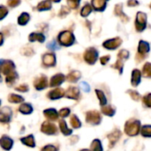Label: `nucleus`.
I'll return each instance as SVG.
<instances>
[{"mask_svg":"<svg viewBox=\"0 0 151 151\" xmlns=\"http://www.w3.org/2000/svg\"><path fill=\"white\" fill-rule=\"evenodd\" d=\"M141 131V122L137 119H130L125 125V132L128 136H136Z\"/></svg>","mask_w":151,"mask_h":151,"instance_id":"obj_1","label":"nucleus"},{"mask_svg":"<svg viewBox=\"0 0 151 151\" xmlns=\"http://www.w3.org/2000/svg\"><path fill=\"white\" fill-rule=\"evenodd\" d=\"M58 40L61 45L68 47L73 44V42H75V37L73 34L70 31H62L58 35Z\"/></svg>","mask_w":151,"mask_h":151,"instance_id":"obj_2","label":"nucleus"},{"mask_svg":"<svg viewBox=\"0 0 151 151\" xmlns=\"http://www.w3.org/2000/svg\"><path fill=\"white\" fill-rule=\"evenodd\" d=\"M147 26V14L139 12L136 14V19H135V28L138 32H142Z\"/></svg>","mask_w":151,"mask_h":151,"instance_id":"obj_3","label":"nucleus"},{"mask_svg":"<svg viewBox=\"0 0 151 151\" xmlns=\"http://www.w3.org/2000/svg\"><path fill=\"white\" fill-rule=\"evenodd\" d=\"M98 58V51L96 49L91 47L88 48L84 53V59L89 65H94Z\"/></svg>","mask_w":151,"mask_h":151,"instance_id":"obj_4","label":"nucleus"},{"mask_svg":"<svg viewBox=\"0 0 151 151\" xmlns=\"http://www.w3.org/2000/svg\"><path fill=\"white\" fill-rule=\"evenodd\" d=\"M101 120V115L96 111H89L86 113V121L91 125H99Z\"/></svg>","mask_w":151,"mask_h":151,"instance_id":"obj_5","label":"nucleus"},{"mask_svg":"<svg viewBox=\"0 0 151 151\" xmlns=\"http://www.w3.org/2000/svg\"><path fill=\"white\" fill-rule=\"evenodd\" d=\"M15 65L11 60H0V72L4 74H8L11 72L14 71ZM0 81H1V76H0Z\"/></svg>","mask_w":151,"mask_h":151,"instance_id":"obj_6","label":"nucleus"},{"mask_svg":"<svg viewBox=\"0 0 151 151\" xmlns=\"http://www.w3.org/2000/svg\"><path fill=\"white\" fill-rule=\"evenodd\" d=\"M122 43V40L120 37H115V38H112V39H109V40H106L104 43H103V46L107 49V50H116L117 48H119Z\"/></svg>","mask_w":151,"mask_h":151,"instance_id":"obj_7","label":"nucleus"},{"mask_svg":"<svg viewBox=\"0 0 151 151\" xmlns=\"http://www.w3.org/2000/svg\"><path fill=\"white\" fill-rule=\"evenodd\" d=\"M41 131L46 134H49V135H52V134H58V130H57V127L54 124L50 123V122H43L42 127H41Z\"/></svg>","mask_w":151,"mask_h":151,"instance_id":"obj_8","label":"nucleus"},{"mask_svg":"<svg viewBox=\"0 0 151 151\" xmlns=\"http://www.w3.org/2000/svg\"><path fill=\"white\" fill-rule=\"evenodd\" d=\"M12 118V110L9 107H4L0 110V122L8 123Z\"/></svg>","mask_w":151,"mask_h":151,"instance_id":"obj_9","label":"nucleus"},{"mask_svg":"<svg viewBox=\"0 0 151 151\" xmlns=\"http://www.w3.org/2000/svg\"><path fill=\"white\" fill-rule=\"evenodd\" d=\"M34 86L37 90L44 89L48 86V79H47V77L44 76V75H42V76L36 78L35 82H34Z\"/></svg>","mask_w":151,"mask_h":151,"instance_id":"obj_10","label":"nucleus"},{"mask_svg":"<svg viewBox=\"0 0 151 151\" xmlns=\"http://www.w3.org/2000/svg\"><path fill=\"white\" fill-rule=\"evenodd\" d=\"M42 63L45 66H54L56 65V56L54 53H46L42 57Z\"/></svg>","mask_w":151,"mask_h":151,"instance_id":"obj_11","label":"nucleus"},{"mask_svg":"<svg viewBox=\"0 0 151 151\" xmlns=\"http://www.w3.org/2000/svg\"><path fill=\"white\" fill-rule=\"evenodd\" d=\"M65 96L69 99L77 100L80 96V89L76 87H70L65 92Z\"/></svg>","mask_w":151,"mask_h":151,"instance_id":"obj_12","label":"nucleus"},{"mask_svg":"<svg viewBox=\"0 0 151 151\" xmlns=\"http://www.w3.org/2000/svg\"><path fill=\"white\" fill-rule=\"evenodd\" d=\"M121 136V133L119 130H115L112 133H111L108 135V139H109V147L110 148H113L114 145L119 142V140L120 139Z\"/></svg>","mask_w":151,"mask_h":151,"instance_id":"obj_13","label":"nucleus"},{"mask_svg":"<svg viewBox=\"0 0 151 151\" xmlns=\"http://www.w3.org/2000/svg\"><path fill=\"white\" fill-rule=\"evenodd\" d=\"M150 50V46L148 42L145 41H140L138 45V54L142 57H144L146 54H148Z\"/></svg>","mask_w":151,"mask_h":151,"instance_id":"obj_14","label":"nucleus"},{"mask_svg":"<svg viewBox=\"0 0 151 151\" xmlns=\"http://www.w3.org/2000/svg\"><path fill=\"white\" fill-rule=\"evenodd\" d=\"M12 145H13V141L10 137L6 135H3L0 138V146L4 150H10L12 148Z\"/></svg>","mask_w":151,"mask_h":151,"instance_id":"obj_15","label":"nucleus"},{"mask_svg":"<svg viewBox=\"0 0 151 151\" xmlns=\"http://www.w3.org/2000/svg\"><path fill=\"white\" fill-rule=\"evenodd\" d=\"M114 13H115V15L119 17L122 19V21H124V22H127L129 20V18L127 17V15H126L123 12V4H118L115 5Z\"/></svg>","mask_w":151,"mask_h":151,"instance_id":"obj_16","label":"nucleus"},{"mask_svg":"<svg viewBox=\"0 0 151 151\" xmlns=\"http://www.w3.org/2000/svg\"><path fill=\"white\" fill-rule=\"evenodd\" d=\"M65 75L62 73H58L50 79V87H58L65 81Z\"/></svg>","mask_w":151,"mask_h":151,"instance_id":"obj_17","label":"nucleus"},{"mask_svg":"<svg viewBox=\"0 0 151 151\" xmlns=\"http://www.w3.org/2000/svg\"><path fill=\"white\" fill-rule=\"evenodd\" d=\"M65 96V91L62 88H55L48 93V97L51 100H56L63 97Z\"/></svg>","mask_w":151,"mask_h":151,"instance_id":"obj_18","label":"nucleus"},{"mask_svg":"<svg viewBox=\"0 0 151 151\" xmlns=\"http://www.w3.org/2000/svg\"><path fill=\"white\" fill-rule=\"evenodd\" d=\"M141 78H142V73L140 70L134 69L132 72V78H131V83L134 87H137L141 83Z\"/></svg>","mask_w":151,"mask_h":151,"instance_id":"obj_19","label":"nucleus"},{"mask_svg":"<svg viewBox=\"0 0 151 151\" xmlns=\"http://www.w3.org/2000/svg\"><path fill=\"white\" fill-rule=\"evenodd\" d=\"M92 6L97 12H103L106 8V0H92Z\"/></svg>","mask_w":151,"mask_h":151,"instance_id":"obj_20","label":"nucleus"},{"mask_svg":"<svg viewBox=\"0 0 151 151\" xmlns=\"http://www.w3.org/2000/svg\"><path fill=\"white\" fill-rule=\"evenodd\" d=\"M43 114H44V116H45L47 119H50V120H57L58 118V111H57L55 109H53V108L45 110V111H43Z\"/></svg>","mask_w":151,"mask_h":151,"instance_id":"obj_21","label":"nucleus"},{"mask_svg":"<svg viewBox=\"0 0 151 151\" xmlns=\"http://www.w3.org/2000/svg\"><path fill=\"white\" fill-rule=\"evenodd\" d=\"M20 142L26 145V146H28L30 148H34L35 147V137L33 134H30L28 136H26V137H23L20 139Z\"/></svg>","mask_w":151,"mask_h":151,"instance_id":"obj_22","label":"nucleus"},{"mask_svg":"<svg viewBox=\"0 0 151 151\" xmlns=\"http://www.w3.org/2000/svg\"><path fill=\"white\" fill-rule=\"evenodd\" d=\"M102 112L103 114L108 116V117H113L116 113V109L112 105H104L102 106Z\"/></svg>","mask_w":151,"mask_h":151,"instance_id":"obj_23","label":"nucleus"},{"mask_svg":"<svg viewBox=\"0 0 151 151\" xmlns=\"http://www.w3.org/2000/svg\"><path fill=\"white\" fill-rule=\"evenodd\" d=\"M30 42H43L45 41V36L42 34V33H32L30 34L29 37H28Z\"/></svg>","mask_w":151,"mask_h":151,"instance_id":"obj_24","label":"nucleus"},{"mask_svg":"<svg viewBox=\"0 0 151 151\" xmlns=\"http://www.w3.org/2000/svg\"><path fill=\"white\" fill-rule=\"evenodd\" d=\"M37 10L40 11V12H42V11H48L51 8V2L50 0H44V1H42L38 4L37 5Z\"/></svg>","mask_w":151,"mask_h":151,"instance_id":"obj_25","label":"nucleus"},{"mask_svg":"<svg viewBox=\"0 0 151 151\" xmlns=\"http://www.w3.org/2000/svg\"><path fill=\"white\" fill-rule=\"evenodd\" d=\"M81 74L79 71H73L67 75L66 79L70 82H76L77 81L81 79Z\"/></svg>","mask_w":151,"mask_h":151,"instance_id":"obj_26","label":"nucleus"},{"mask_svg":"<svg viewBox=\"0 0 151 151\" xmlns=\"http://www.w3.org/2000/svg\"><path fill=\"white\" fill-rule=\"evenodd\" d=\"M19 112L22 113V114H30L33 112V107L31 106V104H22L20 106H19Z\"/></svg>","mask_w":151,"mask_h":151,"instance_id":"obj_27","label":"nucleus"},{"mask_svg":"<svg viewBox=\"0 0 151 151\" xmlns=\"http://www.w3.org/2000/svg\"><path fill=\"white\" fill-rule=\"evenodd\" d=\"M96 94L99 99V102H100V105L101 106H104V105H106L107 104V98L104 95V93L102 91V90H99V89H96Z\"/></svg>","mask_w":151,"mask_h":151,"instance_id":"obj_28","label":"nucleus"},{"mask_svg":"<svg viewBox=\"0 0 151 151\" xmlns=\"http://www.w3.org/2000/svg\"><path fill=\"white\" fill-rule=\"evenodd\" d=\"M59 127H60V130H61V132H62V134H63L64 135L68 136V135L72 134V133H73V131L67 127L66 123H65V121H64V120H61V121L59 122Z\"/></svg>","mask_w":151,"mask_h":151,"instance_id":"obj_29","label":"nucleus"},{"mask_svg":"<svg viewBox=\"0 0 151 151\" xmlns=\"http://www.w3.org/2000/svg\"><path fill=\"white\" fill-rule=\"evenodd\" d=\"M29 19H30L29 14L27 13V12H23V13H21V14L19 15V17L18 18V23H19V25H21V26H24V25H26V24L29 21Z\"/></svg>","mask_w":151,"mask_h":151,"instance_id":"obj_30","label":"nucleus"},{"mask_svg":"<svg viewBox=\"0 0 151 151\" xmlns=\"http://www.w3.org/2000/svg\"><path fill=\"white\" fill-rule=\"evenodd\" d=\"M141 134L145 138H151V126L146 125L143 126L141 129Z\"/></svg>","mask_w":151,"mask_h":151,"instance_id":"obj_31","label":"nucleus"},{"mask_svg":"<svg viewBox=\"0 0 151 151\" xmlns=\"http://www.w3.org/2000/svg\"><path fill=\"white\" fill-rule=\"evenodd\" d=\"M8 100L10 103H15V104H19L24 101V98L20 96L15 95V94H10L8 96Z\"/></svg>","mask_w":151,"mask_h":151,"instance_id":"obj_32","label":"nucleus"},{"mask_svg":"<svg viewBox=\"0 0 151 151\" xmlns=\"http://www.w3.org/2000/svg\"><path fill=\"white\" fill-rule=\"evenodd\" d=\"M17 78H18L17 73H15L14 71H12V72H11L10 73L6 74L5 81H6V83H8V84H12V83L17 80Z\"/></svg>","mask_w":151,"mask_h":151,"instance_id":"obj_33","label":"nucleus"},{"mask_svg":"<svg viewBox=\"0 0 151 151\" xmlns=\"http://www.w3.org/2000/svg\"><path fill=\"white\" fill-rule=\"evenodd\" d=\"M70 123L72 125V127L75 129L80 128L81 127V123L80 121V119H78V117L76 115H73L70 119Z\"/></svg>","mask_w":151,"mask_h":151,"instance_id":"obj_34","label":"nucleus"},{"mask_svg":"<svg viewBox=\"0 0 151 151\" xmlns=\"http://www.w3.org/2000/svg\"><path fill=\"white\" fill-rule=\"evenodd\" d=\"M143 76L146 78H151V63H146L142 68Z\"/></svg>","mask_w":151,"mask_h":151,"instance_id":"obj_35","label":"nucleus"},{"mask_svg":"<svg viewBox=\"0 0 151 151\" xmlns=\"http://www.w3.org/2000/svg\"><path fill=\"white\" fill-rule=\"evenodd\" d=\"M91 12H92V7H91V5L88 4H85V5L82 7L81 11V15L82 17H88V16L91 13Z\"/></svg>","mask_w":151,"mask_h":151,"instance_id":"obj_36","label":"nucleus"},{"mask_svg":"<svg viewBox=\"0 0 151 151\" xmlns=\"http://www.w3.org/2000/svg\"><path fill=\"white\" fill-rule=\"evenodd\" d=\"M90 149L92 150H103V147H102V144H101V142L97 139L94 140L91 143V147Z\"/></svg>","mask_w":151,"mask_h":151,"instance_id":"obj_37","label":"nucleus"},{"mask_svg":"<svg viewBox=\"0 0 151 151\" xmlns=\"http://www.w3.org/2000/svg\"><path fill=\"white\" fill-rule=\"evenodd\" d=\"M113 68L118 69L119 72V74H122V73H123V68H124V63H123L122 59L119 58V59L117 60V62L115 63V65H113Z\"/></svg>","mask_w":151,"mask_h":151,"instance_id":"obj_38","label":"nucleus"},{"mask_svg":"<svg viewBox=\"0 0 151 151\" xmlns=\"http://www.w3.org/2000/svg\"><path fill=\"white\" fill-rule=\"evenodd\" d=\"M142 102H143V104H144V105H145L146 107L150 108L151 109V93L147 94L146 96H143Z\"/></svg>","mask_w":151,"mask_h":151,"instance_id":"obj_39","label":"nucleus"},{"mask_svg":"<svg viewBox=\"0 0 151 151\" xmlns=\"http://www.w3.org/2000/svg\"><path fill=\"white\" fill-rule=\"evenodd\" d=\"M129 56H130V54H129L128 50H121L118 54V58L122 59V60L123 59H127L129 58Z\"/></svg>","mask_w":151,"mask_h":151,"instance_id":"obj_40","label":"nucleus"},{"mask_svg":"<svg viewBox=\"0 0 151 151\" xmlns=\"http://www.w3.org/2000/svg\"><path fill=\"white\" fill-rule=\"evenodd\" d=\"M127 93L129 94V96H131V98L134 101H138L140 98H141V96L140 94L135 91V90H127Z\"/></svg>","mask_w":151,"mask_h":151,"instance_id":"obj_41","label":"nucleus"},{"mask_svg":"<svg viewBox=\"0 0 151 151\" xmlns=\"http://www.w3.org/2000/svg\"><path fill=\"white\" fill-rule=\"evenodd\" d=\"M80 1L81 0H67V3L72 9H76L80 4Z\"/></svg>","mask_w":151,"mask_h":151,"instance_id":"obj_42","label":"nucleus"},{"mask_svg":"<svg viewBox=\"0 0 151 151\" xmlns=\"http://www.w3.org/2000/svg\"><path fill=\"white\" fill-rule=\"evenodd\" d=\"M8 14V10L5 6L0 5V20L3 19Z\"/></svg>","mask_w":151,"mask_h":151,"instance_id":"obj_43","label":"nucleus"},{"mask_svg":"<svg viewBox=\"0 0 151 151\" xmlns=\"http://www.w3.org/2000/svg\"><path fill=\"white\" fill-rule=\"evenodd\" d=\"M70 112H71V111H70L68 108H64V109L60 110V111H59V113H58V114H59V116H60V117H62V118H65V117L69 116Z\"/></svg>","mask_w":151,"mask_h":151,"instance_id":"obj_44","label":"nucleus"},{"mask_svg":"<svg viewBox=\"0 0 151 151\" xmlns=\"http://www.w3.org/2000/svg\"><path fill=\"white\" fill-rule=\"evenodd\" d=\"M7 4L10 7H16L20 4V0H8Z\"/></svg>","mask_w":151,"mask_h":151,"instance_id":"obj_45","label":"nucleus"},{"mask_svg":"<svg viewBox=\"0 0 151 151\" xmlns=\"http://www.w3.org/2000/svg\"><path fill=\"white\" fill-rule=\"evenodd\" d=\"M70 12L69 9L65 6H62L61 7V11H60V13H59V16L60 17H65V15H67L68 13Z\"/></svg>","mask_w":151,"mask_h":151,"instance_id":"obj_46","label":"nucleus"},{"mask_svg":"<svg viewBox=\"0 0 151 151\" xmlns=\"http://www.w3.org/2000/svg\"><path fill=\"white\" fill-rule=\"evenodd\" d=\"M15 89L19 91V92H27L28 91V86L26 85V84H23V85H20V86L17 87Z\"/></svg>","mask_w":151,"mask_h":151,"instance_id":"obj_47","label":"nucleus"},{"mask_svg":"<svg viewBox=\"0 0 151 151\" xmlns=\"http://www.w3.org/2000/svg\"><path fill=\"white\" fill-rule=\"evenodd\" d=\"M22 52H23V54L26 55V56H31V55L34 54V50H33L31 48H26V49H24V50H22Z\"/></svg>","mask_w":151,"mask_h":151,"instance_id":"obj_48","label":"nucleus"},{"mask_svg":"<svg viewBox=\"0 0 151 151\" xmlns=\"http://www.w3.org/2000/svg\"><path fill=\"white\" fill-rule=\"evenodd\" d=\"M110 58H111V56H109V55H107V56H104V57H102V58H101V59H100V61H101V64H102L103 65H106V64L109 62Z\"/></svg>","mask_w":151,"mask_h":151,"instance_id":"obj_49","label":"nucleus"},{"mask_svg":"<svg viewBox=\"0 0 151 151\" xmlns=\"http://www.w3.org/2000/svg\"><path fill=\"white\" fill-rule=\"evenodd\" d=\"M127 5L130 6V7L137 6V5H139V1H137V0H128L127 1Z\"/></svg>","mask_w":151,"mask_h":151,"instance_id":"obj_50","label":"nucleus"},{"mask_svg":"<svg viewBox=\"0 0 151 151\" xmlns=\"http://www.w3.org/2000/svg\"><path fill=\"white\" fill-rule=\"evenodd\" d=\"M49 49H50V50H58L59 48L57 46V43H56V42L55 41H53V42H50L49 44H48V46H47Z\"/></svg>","mask_w":151,"mask_h":151,"instance_id":"obj_51","label":"nucleus"},{"mask_svg":"<svg viewBox=\"0 0 151 151\" xmlns=\"http://www.w3.org/2000/svg\"><path fill=\"white\" fill-rule=\"evenodd\" d=\"M81 86L82 87V89H83L85 92H89L90 88H89V85H88V83H86V82H81Z\"/></svg>","mask_w":151,"mask_h":151,"instance_id":"obj_52","label":"nucleus"},{"mask_svg":"<svg viewBox=\"0 0 151 151\" xmlns=\"http://www.w3.org/2000/svg\"><path fill=\"white\" fill-rule=\"evenodd\" d=\"M43 150H57L58 149L52 145H48V146H45L44 148H42Z\"/></svg>","mask_w":151,"mask_h":151,"instance_id":"obj_53","label":"nucleus"},{"mask_svg":"<svg viewBox=\"0 0 151 151\" xmlns=\"http://www.w3.org/2000/svg\"><path fill=\"white\" fill-rule=\"evenodd\" d=\"M3 42H4V36H3V35L0 33V46L3 44Z\"/></svg>","mask_w":151,"mask_h":151,"instance_id":"obj_54","label":"nucleus"},{"mask_svg":"<svg viewBox=\"0 0 151 151\" xmlns=\"http://www.w3.org/2000/svg\"><path fill=\"white\" fill-rule=\"evenodd\" d=\"M50 1H53V2H55V3H58V2H60L61 0H50Z\"/></svg>","mask_w":151,"mask_h":151,"instance_id":"obj_55","label":"nucleus"},{"mask_svg":"<svg viewBox=\"0 0 151 151\" xmlns=\"http://www.w3.org/2000/svg\"><path fill=\"white\" fill-rule=\"evenodd\" d=\"M150 8H151V4H150Z\"/></svg>","mask_w":151,"mask_h":151,"instance_id":"obj_56","label":"nucleus"},{"mask_svg":"<svg viewBox=\"0 0 151 151\" xmlns=\"http://www.w3.org/2000/svg\"><path fill=\"white\" fill-rule=\"evenodd\" d=\"M0 104H1V101H0Z\"/></svg>","mask_w":151,"mask_h":151,"instance_id":"obj_57","label":"nucleus"},{"mask_svg":"<svg viewBox=\"0 0 151 151\" xmlns=\"http://www.w3.org/2000/svg\"><path fill=\"white\" fill-rule=\"evenodd\" d=\"M106 1H107V0H106Z\"/></svg>","mask_w":151,"mask_h":151,"instance_id":"obj_58","label":"nucleus"}]
</instances>
